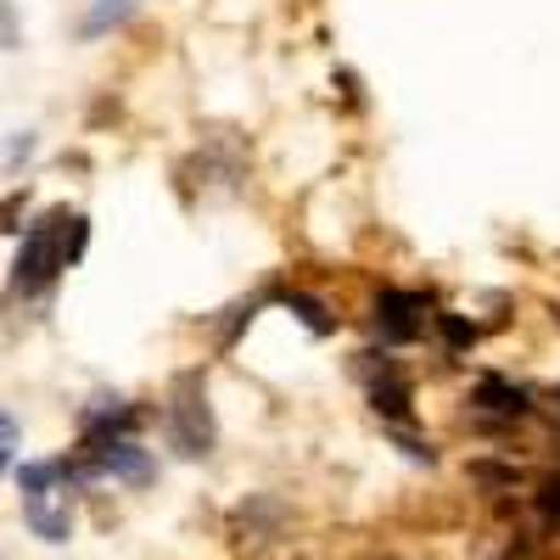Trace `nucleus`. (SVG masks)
I'll return each instance as SVG.
<instances>
[{
  "label": "nucleus",
  "mask_w": 560,
  "mask_h": 560,
  "mask_svg": "<svg viewBox=\"0 0 560 560\" xmlns=\"http://www.w3.org/2000/svg\"><path fill=\"white\" fill-rule=\"evenodd\" d=\"M84 242H90V219H84V213H68V208L39 213V219L23 230V247H18V258H12V292L39 298L68 264H79Z\"/></svg>",
  "instance_id": "obj_1"
},
{
  "label": "nucleus",
  "mask_w": 560,
  "mask_h": 560,
  "mask_svg": "<svg viewBox=\"0 0 560 560\" xmlns=\"http://www.w3.org/2000/svg\"><path fill=\"white\" fill-rule=\"evenodd\" d=\"M23 522L45 544H68V533H73V477H68V459H34V465H23Z\"/></svg>",
  "instance_id": "obj_2"
},
{
  "label": "nucleus",
  "mask_w": 560,
  "mask_h": 560,
  "mask_svg": "<svg viewBox=\"0 0 560 560\" xmlns=\"http://www.w3.org/2000/svg\"><path fill=\"white\" fill-rule=\"evenodd\" d=\"M163 427H168V443L185 454V459H202L213 454V409H208V387L202 376H179L174 393H168V409H163Z\"/></svg>",
  "instance_id": "obj_3"
},
{
  "label": "nucleus",
  "mask_w": 560,
  "mask_h": 560,
  "mask_svg": "<svg viewBox=\"0 0 560 560\" xmlns=\"http://www.w3.org/2000/svg\"><path fill=\"white\" fill-rule=\"evenodd\" d=\"M376 331H382V342H398V348L415 342L420 331H427V298L387 287V292L376 298Z\"/></svg>",
  "instance_id": "obj_4"
},
{
  "label": "nucleus",
  "mask_w": 560,
  "mask_h": 560,
  "mask_svg": "<svg viewBox=\"0 0 560 560\" xmlns=\"http://www.w3.org/2000/svg\"><path fill=\"white\" fill-rule=\"evenodd\" d=\"M471 404H477V409H488V415H510V420L533 409V404H527V393H522L516 382H504V376H482V382H477V393H471Z\"/></svg>",
  "instance_id": "obj_5"
},
{
  "label": "nucleus",
  "mask_w": 560,
  "mask_h": 560,
  "mask_svg": "<svg viewBox=\"0 0 560 560\" xmlns=\"http://www.w3.org/2000/svg\"><path fill=\"white\" fill-rule=\"evenodd\" d=\"M370 404H376V415H387V420H415V393H409V382L398 376V370H387V376L370 387Z\"/></svg>",
  "instance_id": "obj_6"
},
{
  "label": "nucleus",
  "mask_w": 560,
  "mask_h": 560,
  "mask_svg": "<svg viewBox=\"0 0 560 560\" xmlns=\"http://www.w3.org/2000/svg\"><path fill=\"white\" fill-rule=\"evenodd\" d=\"M140 7V0H90V12H84V23H79V34L84 39H96V34H107V28H118L129 12Z\"/></svg>",
  "instance_id": "obj_7"
},
{
  "label": "nucleus",
  "mask_w": 560,
  "mask_h": 560,
  "mask_svg": "<svg viewBox=\"0 0 560 560\" xmlns=\"http://www.w3.org/2000/svg\"><path fill=\"white\" fill-rule=\"evenodd\" d=\"M287 308H292V314H298V319L308 325L314 337H331V331H337V314L325 308L319 298H308V292H287Z\"/></svg>",
  "instance_id": "obj_8"
},
{
  "label": "nucleus",
  "mask_w": 560,
  "mask_h": 560,
  "mask_svg": "<svg viewBox=\"0 0 560 560\" xmlns=\"http://www.w3.org/2000/svg\"><path fill=\"white\" fill-rule=\"evenodd\" d=\"M18 443H23V432H18V420L0 409V477H7V465L18 459Z\"/></svg>",
  "instance_id": "obj_9"
},
{
  "label": "nucleus",
  "mask_w": 560,
  "mask_h": 560,
  "mask_svg": "<svg viewBox=\"0 0 560 560\" xmlns=\"http://www.w3.org/2000/svg\"><path fill=\"white\" fill-rule=\"evenodd\" d=\"M23 208H28V197H23V191H12L7 202H0V236H18V230H23V224H18V219H23Z\"/></svg>",
  "instance_id": "obj_10"
},
{
  "label": "nucleus",
  "mask_w": 560,
  "mask_h": 560,
  "mask_svg": "<svg viewBox=\"0 0 560 560\" xmlns=\"http://www.w3.org/2000/svg\"><path fill=\"white\" fill-rule=\"evenodd\" d=\"M438 319H443V331H448L454 348H471V342H477V325H465L459 314H438Z\"/></svg>",
  "instance_id": "obj_11"
},
{
  "label": "nucleus",
  "mask_w": 560,
  "mask_h": 560,
  "mask_svg": "<svg viewBox=\"0 0 560 560\" xmlns=\"http://www.w3.org/2000/svg\"><path fill=\"white\" fill-rule=\"evenodd\" d=\"M538 510H544V516L560 527V477H549V482H544V493H538Z\"/></svg>",
  "instance_id": "obj_12"
}]
</instances>
